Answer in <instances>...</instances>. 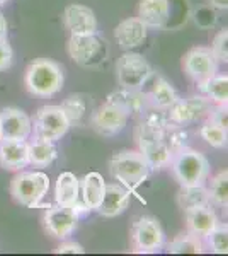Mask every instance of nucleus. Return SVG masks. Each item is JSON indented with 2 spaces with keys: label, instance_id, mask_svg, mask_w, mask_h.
Here are the masks:
<instances>
[{
  "label": "nucleus",
  "instance_id": "nucleus-1",
  "mask_svg": "<svg viewBox=\"0 0 228 256\" xmlns=\"http://www.w3.org/2000/svg\"><path fill=\"white\" fill-rule=\"evenodd\" d=\"M63 70L48 58L34 60L26 70V88L32 96L51 98L63 89Z\"/></svg>",
  "mask_w": 228,
  "mask_h": 256
},
{
  "label": "nucleus",
  "instance_id": "nucleus-2",
  "mask_svg": "<svg viewBox=\"0 0 228 256\" xmlns=\"http://www.w3.org/2000/svg\"><path fill=\"white\" fill-rule=\"evenodd\" d=\"M111 176L126 190H135L143 183L150 174V166L145 160L142 152L136 150H121L114 154L109 160Z\"/></svg>",
  "mask_w": 228,
  "mask_h": 256
},
{
  "label": "nucleus",
  "instance_id": "nucleus-3",
  "mask_svg": "<svg viewBox=\"0 0 228 256\" xmlns=\"http://www.w3.org/2000/svg\"><path fill=\"white\" fill-rule=\"evenodd\" d=\"M174 178L181 186H198L205 184L210 176V162L201 152L184 147L177 150L171 159Z\"/></svg>",
  "mask_w": 228,
  "mask_h": 256
},
{
  "label": "nucleus",
  "instance_id": "nucleus-4",
  "mask_svg": "<svg viewBox=\"0 0 228 256\" xmlns=\"http://www.w3.org/2000/svg\"><path fill=\"white\" fill-rule=\"evenodd\" d=\"M49 192V178L44 172H19L10 183V195L26 208H38Z\"/></svg>",
  "mask_w": 228,
  "mask_h": 256
},
{
  "label": "nucleus",
  "instance_id": "nucleus-5",
  "mask_svg": "<svg viewBox=\"0 0 228 256\" xmlns=\"http://www.w3.org/2000/svg\"><path fill=\"white\" fill-rule=\"evenodd\" d=\"M107 43L95 34H72L68 40V55L77 65L92 68L101 65L107 56Z\"/></svg>",
  "mask_w": 228,
  "mask_h": 256
},
{
  "label": "nucleus",
  "instance_id": "nucleus-6",
  "mask_svg": "<svg viewBox=\"0 0 228 256\" xmlns=\"http://www.w3.org/2000/svg\"><path fill=\"white\" fill-rule=\"evenodd\" d=\"M116 77L123 89H142L152 77V67L143 55L126 52L116 62Z\"/></svg>",
  "mask_w": 228,
  "mask_h": 256
},
{
  "label": "nucleus",
  "instance_id": "nucleus-7",
  "mask_svg": "<svg viewBox=\"0 0 228 256\" xmlns=\"http://www.w3.org/2000/svg\"><path fill=\"white\" fill-rule=\"evenodd\" d=\"M136 142H138L140 152L148 162L150 169L160 171L171 164L172 152L162 140V132H155L140 123L136 128Z\"/></svg>",
  "mask_w": 228,
  "mask_h": 256
},
{
  "label": "nucleus",
  "instance_id": "nucleus-8",
  "mask_svg": "<svg viewBox=\"0 0 228 256\" xmlns=\"http://www.w3.org/2000/svg\"><path fill=\"white\" fill-rule=\"evenodd\" d=\"M70 122L61 106H43L34 118V135L38 138L58 142L70 130Z\"/></svg>",
  "mask_w": 228,
  "mask_h": 256
},
{
  "label": "nucleus",
  "instance_id": "nucleus-9",
  "mask_svg": "<svg viewBox=\"0 0 228 256\" xmlns=\"http://www.w3.org/2000/svg\"><path fill=\"white\" fill-rule=\"evenodd\" d=\"M136 253H157L165 244V234L160 222L153 217H140L131 230Z\"/></svg>",
  "mask_w": 228,
  "mask_h": 256
},
{
  "label": "nucleus",
  "instance_id": "nucleus-10",
  "mask_svg": "<svg viewBox=\"0 0 228 256\" xmlns=\"http://www.w3.org/2000/svg\"><path fill=\"white\" fill-rule=\"evenodd\" d=\"M184 72L201 88L205 82L217 76L218 60L215 58L210 48H193L184 56Z\"/></svg>",
  "mask_w": 228,
  "mask_h": 256
},
{
  "label": "nucleus",
  "instance_id": "nucleus-11",
  "mask_svg": "<svg viewBox=\"0 0 228 256\" xmlns=\"http://www.w3.org/2000/svg\"><path fill=\"white\" fill-rule=\"evenodd\" d=\"M211 110L210 99L206 96H189L186 99H177L176 102L167 110L169 122L176 125H189L198 120L208 116Z\"/></svg>",
  "mask_w": 228,
  "mask_h": 256
},
{
  "label": "nucleus",
  "instance_id": "nucleus-12",
  "mask_svg": "<svg viewBox=\"0 0 228 256\" xmlns=\"http://www.w3.org/2000/svg\"><path fill=\"white\" fill-rule=\"evenodd\" d=\"M128 118H130V114L123 108L107 101L104 106L97 108L92 113L90 125H92V128L99 135L113 137V135H118L119 132H123V128L128 123Z\"/></svg>",
  "mask_w": 228,
  "mask_h": 256
},
{
  "label": "nucleus",
  "instance_id": "nucleus-13",
  "mask_svg": "<svg viewBox=\"0 0 228 256\" xmlns=\"http://www.w3.org/2000/svg\"><path fill=\"white\" fill-rule=\"evenodd\" d=\"M78 222V214L70 207H48L44 214V229L56 239H67L72 236Z\"/></svg>",
  "mask_w": 228,
  "mask_h": 256
},
{
  "label": "nucleus",
  "instance_id": "nucleus-14",
  "mask_svg": "<svg viewBox=\"0 0 228 256\" xmlns=\"http://www.w3.org/2000/svg\"><path fill=\"white\" fill-rule=\"evenodd\" d=\"M0 128L2 140H27L32 132V122L17 108H5L0 111Z\"/></svg>",
  "mask_w": 228,
  "mask_h": 256
},
{
  "label": "nucleus",
  "instance_id": "nucleus-15",
  "mask_svg": "<svg viewBox=\"0 0 228 256\" xmlns=\"http://www.w3.org/2000/svg\"><path fill=\"white\" fill-rule=\"evenodd\" d=\"M63 20L70 34H95L99 28L94 10L82 4L68 6L63 12Z\"/></svg>",
  "mask_w": 228,
  "mask_h": 256
},
{
  "label": "nucleus",
  "instance_id": "nucleus-16",
  "mask_svg": "<svg viewBox=\"0 0 228 256\" xmlns=\"http://www.w3.org/2000/svg\"><path fill=\"white\" fill-rule=\"evenodd\" d=\"M29 166V144L26 140H0V168L20 171Z\"/></svg>",
  "mask_w": 228,
  "mask_h": 256
},
{
  "label": "nucleus",
  "instance_id": "nucleus-17",
  "mask_svg": "<svg viewBox=\"0 0 228 256\" xmlns=\"http://www.w3.org/2000/svg\"><path fill=\"white\" fill-rule=\"evenodd\" d=\"M148 28L138 18H130L119 22L114 30V38L118 41L119 48L130 52L133 48L142 46L147 40Z\"/></svg>",
  "mask_w": 228,
  "mask_h": 256
},
{
  "label": "nucleus",
  "instance_id": "nucleus-18",
  "mask_svg": "<svg viewBox=\"0 0 228 256\" xmlns=\"http://www.w3.org/2000/svg\"><path fill=\"white\" fill-rule=\"evenodd\" d=\"M130 195L131 192L126 190L121 184H106V192L104 196H102V202L99 205L97 212L101 214L102 217L113 218L118 217L126 210L128 204H130Z\"/></svg>",
  "mask_w": 228,
  "mask_h": 256
},
{
  "label": "nucleus",
  "instance_id": "nucleus-19",
  "mask_svg": "<svg viewBox=\"0 0 228 256\" xmlns=\"http://www.w3.org/2000/svg\"><path fill=\"white\" fill-rule=\"evenodd\" d=\"M171 16V2L169 0H140L138 19L147 28H164Z\"/></svg>",
  "mask_w": 228,
  "mask_h": 256
},
{
  "label": "nucleus",
  "instance_id": "nucleus-20",
  "mask_svg": "<svg viewBox=\"0 0 228 256\" xmlns=\"http://www.w3.org/2000/svg\"><path fill=\"white\" fill-rule=\"evenodd\" d=\"M186 222H188V232L205 239L218 224V217L210 208V205H203V207L186 210Z\"/></svg>",
  "mask_w": 228,
  "mask_h": 256
},
{
  "label": "nucleus",
  "instance_id": "nucleus-21",
  "mask_svg": "<svg viewBox=\"0 0 228 256\" xmlns=\"http://www.w3.org/2000/svg\"><path fill=\"white\" fill-rule=\"evenodd\" d=\"M113 104H118L119 108H123L128 114H142L145 110L150 106L147 98V92H143L142 89H119L113 92L107 99Z\"/></svg>",
  "mask_w": 228,
  "mask_h": 256
},
{
  "label": "nucleus",
  "instance_id": "nucleus-22",
  "mask_svg": "<svg viewBox=\"0 0 228 256\" xmlns=\"http://www.w3.org/2000/svg\"><path fill=\"white\" fill-rule=\"evenodd\" d=\"M106 192V181L99 172H89L80 181V200L89 208V212L99 208Z\"/></svg>",
  "mask_w": 228,
  "mask_h": 256
},
{
  "label": "nucleus",
  "instance_id": "nucleus-23",
  "mask_svg": "<svg viewBox=\"0 0 228 256\" xmlns=\"http://www.w3.org/2000/svg\"><path fill=\"white\" fill-rule=\"evenodd\" d=\"M56 205L73 208L80 202V181L73 172H61L55 188Z\"/></svg>",
  "mask_w": 228,
  "mask_h": 256
},
{
  "label": "nucleus",
  "instance_id": "nucleus-24",
  "mask_svg": "<svg viewBox=\"0 0 228 256\" xmlns=\"http://www.w3.org/2000/svg\"><path fill=\"white\" fill-rule=\"evenodd\" d=\"M147 98H148L150 106H155V108H159V110L167 111L174 102L179 99V94L176 92V89H174L164 77H155L152 89L147 92Z\"/></svg>",
  "mask_w": 228,
  "mask_h": 256
},
{
  "label": "nucleus",
  "instance_id": "nucleus-25",
  "mask_svg": "<svg viewBox=\"0 0 228 256\" xmlns=\"http://www.w3.org/2000/svg\"><path fill=\"white\" fill-rule=\"evenodd\" d=\"M58 158L55 142L36 137L29 144V164L34 168H48Z\"/></svg>",
  "mask_w": 228,
  "mask_h": 256
},
{
  "label": "nucleus",
  "instance_id": "nucleus-26",
  "mask_svg": "<svg viewBox=\"0 0 228 256\" xmlns=\"http://www.w3.org/2000/svg\"><path fill=\"white\" fill-rule=\"evenodd\" d=\"M177 204L184 210H191L203 205H210V195L205 184H198V186H181V192L177 193Z\"/></svg>",
  "mask_w": 228,
  "mask_h": 256
},
{
  "label": "nucleus",
  "instance_id": "nucleus-27",
  "mask_svg": "<svg viewBox=\"0 0 228 256\" xmlns=\"http://www.w3.org/2000/svg\"><path fill=\"white\" fill-rule=\"evenodd\" d=\"M90 98L84 96V94H73V96H68L61 102V110L67 114L70 125H80L82 120L85 118L87 114V108H89Z\"/></svg>",
  "mask_w": 228,
  "mask_h": 256
},
{
  "label": "nucleus",
  "instance_id": "nucleus-28",
  "mask_svg": "<svg viewBox=\"0 0 228 256\" xmlns=\"http://www.w3.org/2000/svg\"><path fill=\"white\" fill-rule=\"evenodd\" d=\"M203 250H205L203 241L191 232L181 234L167 244V253L172 254H201Z\"/></svg>",
  "mask_w": 228,
  "mask_h": 256
},
{
  "label": "nucleus",
  "instance_id": "nucleus-29",
  "mask_svg": "<svg viewBox=\"0 0 228 256\" xmlns=\"http://www.w3.org/2000/svg\"><path fill=\"white\" fill-rule=\"evenodd\" d=\"M210 101L217 104H227L228 101V77L227 76H213L208 82L200 88Z\"/></svg>",
  "mask_w": 228,
  "mask_h": 256
},
{
  "label": "nucleus",
  "instance_id": "nucleus-30",
  "mask_svg": "<svg viewBox=\"0 0 228 256\" xmlns=\"http://www.w3.org/2000/svg\"><path fill=\"white\" fill-rule=\"evenodd\" d=\"M162 140L167 146L169 150L172 152V156L176 154L177 150L188 147V134L181 125H176V123H167V126L162 132Z\"/></svg>",
  "mask_w": 228,
  "mask_h": 256
},
{
  "label": "nucleus",
  "instance_id": "nucleus-31",
  "mask_svg": "<svg viewBox=\"0 0 228 256\" xmlns=\"http://www.w3.org/2000/svg\"><path fill=\"white\" fill-rule=\"evenodd\" d=\"M210 202H213L218 207L227 208L228 205V171H220L211 180V186L208 190Z\"/></svg>",
  "mask_w": 228,
  "mask_h": 256
},
{
  "label": "nucleus",
  "instance_id": "nucleus-32",
  "mask_svg": "<svg viewBox=\"0 0 228 256\" xmlns=\"http://www.w3.org/2000/svg\"><path fill=\"white\" fill-rule=\"evenodd\" d=\"M200 135L208 146L215 147V148H227L228 134H227L225 128L217 126V125H213V123L206 122L205 125L201 126Z\"/></svg>",
  "mask_w": 228,
  "mask_h": 256
},
{
  "label": "nucleus",
  "instance_id": "nucleus-33",
  "mask_svg": "<svg viewBox=\"0 0 228 256\" xmlns=\"http://www.w3.org/2000/svg\"><path fill=\"white\" fill-rule=\"evenodd\" d=\"M205 239L208 241V246L211 248L213 253H217V254L228 253V227H227V224H220L218 222Z\"/></svg>",
  "mask_w": 228,
  "mask_h": 256
},
{
  "label": "nucleus",
  "instance_id": "nucleus-34",
  "mask_svg": "<svg viewBox=\"0 0 228 256\" xmlns=\"http://www.w3.org/2000/svg\"><path fill=\"white\" fill-rule=\"evenodd\" d=\"M211 53L215 55V58L218 62H228V31L222 30L215 36L213 44H211Z\"/></svg>",
  "mask_w": 228,
  "mask_h": 256
},
{
  "label": "nucleus",
  "instance_id": "nucleus-35",
  "mask_svg": "<svg viewBox=\"0 0 228 256\" xmlns=\"http://www.w3.org/2000/svg\"><path fill=\"white\" fill-rule=\"evenodd\" d=\"M208 122L213 123L217 126H222L228 130V110L227 104H218L215 110H210L208 113Z\"/></svg>",
  "mask_w": 228,
  "mask_h": 256
},
{
  "label": "nucleus",
  "instance_id": "nucleus-36",
  "mask_svg": "<svg viewBox=\"0 0 228 256\" xmlns=\"http://www.w3.org/2000/svg\"><path fill=\"white\" fill-rule=\"evenodd\" d=\"M14 62V52H12L10 43L7 38H0V72L12 67Z\"/></svg>",
  "mask_w": 228,
  "mask_h": 256
},
{
  "label": "nucleus",
  "instance_id": "nucleus-37",
  "mask_svg": "<svg viewBox=\"0 0 228 256\" xmlns=\"http://www.w3.org/2000/svg\"><path fill=\"white\" fill-rule=\"evenodd\" d=\"M56 254H84L85 250L77 242H63L55 250Z\"/></svg>",
  "mask_w": 228,
  "mask_h": 256
},
{
  "label": "nucleus",
  "instance_id": "nucleus-38",
  "mask_svg": "<svg viewBox=\"0 0 228 256\" xmlns=\"http://www.w3.org/2000/svg\"><path fill=\"white\" fill-rule=\"evenodd\" d=\"M208 2L213 9H218V10H225L228 7V0H208Z\"/></svg>",
  "mask_w": 228,
  "mask_h": 256
},
{
  "label": "nucleus",
  "instance_id": "nucleus-39",
  "mask_svg": "<svg viewBox=\"0 0 228 256\" xmlns=\"http://www.w3.org/2000/svg\"><path fill=\"white\" fill-rule=\"evenodd\" d=\"M7 31H9L7 20H5V18H3L2 12H0V38H7Z\"/></svg>",
  "mask_w": 228,
  "mask_h": 256
},
{
  "label": "nucleus",
  "instance_id": "nucleus-40",
  "mask_svg": "<svg viewBox=\"0 0 228 256\" xmlns=\"http://www.w3.org/2000/svg\"><path fill=\"white\" fill-rule=\"evenodd\" d=\"M9 0H0V6H3V4H7Z\"/></svg>",
  "mask_w": 228,
  "mask_h": 256
},
{
  "label": "nucleus",
  "instance_id": "nucleus-41",
  "mask_svg": "<svg viewBox=\"0 0 228 256\" xmlns=\"http://www.w3.org/2000/svg\"><path fill=\"white\" fill-rule=\"evenodd\" d=\"M0 140H2V128H0Z\"/></svg>",
  "mask_w": 228,
  "mask_h": 256
}]
</instances>
